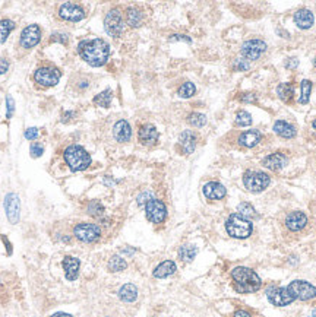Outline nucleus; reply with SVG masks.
Instances as JSON below:
<instances>
[{
    "instance_id": "1",
    "label": "nucleus",
    "mask_w": 316,
    "mask_h": 317,
    "mask_svg": "<svg viewBox=\"0 0 316 317\" xmlns=\"http://www.w3.org/2000/svg\"><path fill=\"white\" fill-rule=\"evenodd\" d=\"M78 53L79 56L82 57V60H85L92 68H100L102 65H106L109 60L110 45L101 38L85 40L79 43Z\"/></svg>"
},
{
    "instance_id": "2",
    "label": "nucleus",
    "mask_w": 316,
    "mask_h": 317,
    "mask_svg": "<svg viewBox=\"0 0 316 317\" xmlns=\"http://www.w3.org/2000/svg\"><path fill=\"white\" fill-rule=\"evenodd\" d=\"M231 278L234 281V288L237 293L240 294H250V293H256L262 285L260 278L256 275V272H253L249 268L245 266H239L231 271Z\"/></svg>"
},
{
    "instance_id": "3",
    "label": "nucleus",
    "mask_w": 316,
    "mask_h": 317,
    "mask_svg": "<svg viewBox=\"0 0 316 317\" xmlns=\"http://www.w3.org/2000/svg\"><path fill=\"white\" fill-rule=\"evenodd\" d=\"M65 162L68 164L69 170L73 172L87 170L91 165V155L79 145H70L63 152Z\"/></svg>"
},
{
    "instance_id": "4",
    "label": "nucleus",
    "mask_w": 316,
    "mask_h": 317,
    "mask_svg": "<svg viewBox=\"0 0 316 317\" xmlns=\"http://www.w3.org/2000/svg\"><path fill=\"white\" fill-rule=\"evenodd\" d=\"M227 234L233 238H248L252 231H253V225L250 222V219L245 218V216L239 215V214H233L228 216L226 222Z\"/></svg>"
},
{
    "instance_id": "5",
    "label": "nucleus",
    "mask_w": 316,
    "mask_h": 317,
    "mask_svg": "<svg viewBox=\"0 0 316 317\" xmlns=\"http://www.w3.org/2000/svg\"><path fill=\"white\" fill-rule=\"evenodd\" d=\"M243 183L249 192L258 193L265 190L270 186L271 179L267 172L262 171H248L243 177Z\"/></svg>"
},
{
    "instance_id": "6",
    "label": "nucleus",
    "mask_w": 316,
    "mask_h": 317,
    "mask_svg": "<svg viewBox=\"0 0 316 317\" xmlns=\"http://www.w3.org/2000/svg\"><path fill=\"white\" fill-rule=\"evenodd\" d=\"M62 78V72L57 68L53 66H43L38 68L34 73V80L38 87L43 88H50L59 83V80Z\"/></svg>"
},
{
    "instance_id": "7",
    "label": "nucleus",
    "mask_w": 316,
    "mask_h": 317,
    "mask_svg": "<svg viewBox=\"0 0 316 317\" xmlns=\"http://www.w3.org/2000/svg\"><path fill=\"white\" fill-rule=\"evenodd\" d=\"M73 236L81 243H95L98 238L101 237V229L97 224H91V222H81L76 224L73 228Z\"/></svg>"
},
{
    "instance_id": "8",
    "label": "nucleus",
    "mask_w": 316,
    "mask_h": 317,
    "mask_svg": "<svg viewBox=\"0 0 316 317\" xmlns=\"http://www.w3.org/2000/svg\"><path fill=\"white\" fill-rule=\"evenodd\" d=\"M287 291L292 294L294 300L309 301L316 297V286L306 281H293L287 286Z\"/></svg>"
},
{
    "instance_id": "9",
    "label": "nucleus",
    "mask_w": 316,
    "mask_h": 317,
    "mask_svg": "<svg viewBox=\"0 0 316 317\" xmlns=\"http://www.w3.org/2000/svg\"><path fill=\"white\" fill-rule=\"evenodd\" d=\"M104 28H106L107 34L112 35V37H119L123 33V16H122V12L119 11L117 8L109 11V13L106 15Z\"/></svg>"
},
{
    "instance_id": "10",
    "label": "nucleus",
    "mask_w": 316,
    "mask_h": 317,
    "mask_svg": "<svg viewBox=\"0 0 316 317\" xmlns=\"http://www.w3.org/2000/svg\"><path fill=\"white\" fill-rule=\"evenodd\" d=\"M145 214L152 224H163L167 218V208L163 200L151 199L145 205Z\"/></svg>"
},
{
    "instance_id": "11",
    "label": "nucleus",
    "mask_w": 316,
    "mask_h": 317,
    "mask_svg": "<svg viewBox=\"0 0 316 317\" xmlns=\"http://www.w3.org/2000/svg\"><path fill=\"white\" fill-rule=\"evenodd\" d=\"M5 211L11 224H18L21 218V200L16 193H8L5 197Z\"/></svg>"
},
{
    "instance_id": "12",
    "label": "nucleus",
    "mask_w": 316,
    "mask_h": 317,
    "mask_svg": "<svg viewBox=\"0 0 316 317\" xmlns=\"http://www.w3.org/2000/svg\"><path fill=\"white\" fill-rule=\"evenodd\" d=\"M59 15L62 19L69 22H79L85 18V11L76 3H63L59 9Z\"/></svg>"
},
{
    "instance_id": "13",
    "label": "nucleus",
    "mask_w": 316,
    "mask_h": 317,
    "mask_svg": "<svg viewBox=\"0 0 316 317\" xmlns=\"http://www.w3.org/2000/svg\"><path fill=\"white\" fill-rule=\"evenodd\" d=\"M40 40H41V30H40L38 25L33 23V25H28L22 31L19 44L25 50H30V48H33V47L38 44Z\"/></svg>"
},
{
    "instance_id": "14",
    "label": "nucleus",
    "mask_w": 316,
    "mask_h": 317,
    "mask_svg": "<svg viewBox=\"0 0 316 317\" xmlns=\"http://www.w3.org/2000/svg\"><path fill=\"white\" fill-rule=\"evenodd\" d=\"M267 51V44L262 40H249L242 45V56L248 60H258Z\"/></svg>"
},
{
    "instance_id": "15",
    "label": "nucleus",
    "mask_w": 316,
    "mask_h": 317,
    "mask_svg": "<svg viewBox=\"0 0 316 317\" xmlns=\"http://www.w3.org/2000/svg\"><path fill=\"white\" fill-rule=\"evenodd\" d=\"M268 300L270 303L277 307H285L288 304H292L294 301V298L292 294L287 291V288H277V286H272L271 290H268Z\"/></svg>"
},
{
    "instance_id": "16",
    "label": "nucleus",
    "mask_w": 316,
    "mask_h": 317,
    "mask_svg": "<svg viewBox=\"0 0 316 317\" xmlns=\"http://www.w3.org/2000/svg\"><path fill=\"white\" fill-rule=\"evenodd\" d=\"M158 130L155 129V126L152 125H142L139 127V132H138V137H139V142L145 147H151V145H155L158 140Z\"/></svg>"
},
{
    "instance_id": "17",
    "label": "nucleus",
    "mask_w": 316,
    "mask_h": 317,
    "mask_svg": "<svg viewBox=\"0 0 316 317\" xmlns=\"http://www.w3.org/2000/svg\"><path fill=\"white\" fill-rule=\"evenodd\" d=\"M196 143H198V136L192 130H185L179 137V147L185 155L192 154L196 148Z\"/></svg>"
},
{
    "instance_id": "18",
    "label": "nucleus",
    "mask_w": 316,
    "mask_h": 317,
    "mask_svg": "<svg viewBox=\"0 0 316 317\" xmlns=\"http://www.w3.org/2000/svg\"><path fill=\"white\" fill-rule=\"evenodd\" d=\"M226 187L221 183H217V181H209L203 186V194L209 200H220L226 196Z\"/></svg>"
},
{
    "instance_id": "19",
    "label": "nucleus",
    "mask_w": 316,
    "mask_h": 317,
    "mask_svg": "<svg viewBox=\"0 0 316 317\" xmlns=\"http://www.w3.org/2000/svg\"><path fill=\"white\" fill-rule=\"evenodd\" d=\"M285 225L290 231H300L307 225V216L300 212V211H294L290 212L285 218Z\"/></svg>"
},
{
    "instance_id": "20",
    "label": "nucleus",
    "mask_w": 316,
    "mask_h": 317,
    "mask_svg": "<svg viewBox=\"0 0 316 317\" xmlns=\"http://www.w3.org/2000/svg\"><path fill=\"white\" fill-rule=\"evenodd\" d=\"M63 271H65V276L68 281H75L79 275V268H81V262L73 256H66L63 262H62Z\"/></svg>"
},
{
    "instance_id": "21",
    "label": "nucleus",
    "mask_w": 316,
    "mask_h": 317,
    "mask_svg": "<svg viewBox=\"0 0 316 317\" xmlns=\"http://www.w3.org/2000/svg\"><path fill=\"white\" fill-rule=\"evenodd\" d=\"M113 136L114 139L120 143L129 142L132 137V127L126 122V120H119L116 125L113 126Z\"/></svg>"
},
{
    "instance_id": "22",
    "label": "nucleus",
    "mask_w": 316,
    "mask_h": 317,
    "mask_svg": "<svg viewBox=\"0 0 316 317\" xmlns=\"http://www.w3.org/2000/svg\"><path fill=\"white\" fill-rule=\"evenodd\" d=\"M287 162H288V159L287 157L281 154V152H275V154H271V155H268L267 158L262 161V165L264 167H267V168H270V170H281L284 168L285 165H287Z\"/></svg>"
},
{
    "instance_id": "23",
    "label": "nucleus",
    "mask_w": 316,
    "mask_h": 317,
    "mask_svg": "<svg viewBox=\"0 0 316 317\" xmlns=\"http://www.w3.org/2000/svg\"><path fill=\"white\" fill-rule=\"evenodd\" d=\"M294 22L302 30H309L315 22L313 13L309 9H300V11H297L294 13Z\"/></svg>"
},
{
    "instance_id": "24",
    "label": "nucleus",
    "mask_w": 316,
    "mask_h": 317,
    "mask_svg": "<svg viewBox=\"0 0 316 317\" xmlns=\"http://www.w3.org/2000/svg\"><path fill=\"white\" fill-rule=\"evenodd\" d=\"M176 271H177V266H176L174 262L164 261L161 262L157 268L154 269L152 275H154L155 278H158V279H163V278H169V276H171Z\"/></svg>"
},
{
    "instance_id": "25",
    "label": "nucleus",
    "mask_w": 316,
    "mask_h": 317,
    "mask_svg": "<svg viewBox=\"0 0 316 317\" xmlns=\"http://www.w3.org/2000/svg\"><path fill=\"white\" fill-rule=\"evenodd\" d=\"M260 139H262V136H260L259 132H256V130H248V132H243V133L240 135V137H239V143H240L242 147L253 148L259 143Z\"/></svg>"
},
{
    "instance_id": "26",
    "label": "nucleus",
    "mask_w": 316,
    "mask_h": 317,
    "mask_svg": "<svg viewBox=\"0 0 316 317\" xmlns=\"http://www.w3.org/2000/svg\"><path fill=\"white\" fill-rule=\"evenodd\" d=\"M274 132H275L278 136L284 137V139H292V137L296 136V129H294V126H292L290 123H287V122H284V120L275 122V125H274Z\"/></svg>"
},
{
    "instance_id": "27",
    "label": "nucleus",
    "mask_w": 316,
    "mask_h": 317,
    "mask_svg": "<svg viewBox=\"0 0 316 317\" xmlns=\"http://www.w3.org/2000/svg\"><path fill=\"white\" fill-rule=\"evenodd\" d=\"M119 298L123 303H134L138 298V288L134 283H124L123 286L119 290Z\"/></svg>"
},
{
    "instance_id": "28",
    "label": "nucleus",
    "mask_w": 316,
    "mask_h": 317,
    "mask_svg": "<svg viewBox=\"0 0 316 317\" xmlns=\"http://www.w3.org/2000/svg\"><path fill=\"white\" fill-rule=\"evenodd\" d=\"M126 23L132 28H138L142 23V12L138 8H127L126 9Z\"/></svg>"
},
{
    "instance_id": "29",
    "label": "nucleus",
    "mask_w": 316,
    "mask_h": 317,
    "mask_svg": "<svg viewBox=\"0 0 316 317\" xmlns=\"http://www.w3.org/2000/svg\"><path fill=\"white\" fill-rule=\"evenodd\" d=\"M196 254H198V249L193 244H185L179 249V257L181 262H186V263L192 262Z\"/></svg>"
},
{
    "instance_id": "30",
    "label": "nucleus",
    "mask_w": 316,
    "mask_h": 317,
    "mask_svg": "<svg viewBox=\"0 0 316 317\" xmlns=\"http://www.w3.org/2000/svg\"><path fill=\"white\" fill-rule=\"evenodd\" d=\"M112 100H113V91L106 90L102 91V92H100L98 95H95L94 104L98 105V107H102V108H107V107H110Z\"/></svg>"
},
{
    "instance_id": "31",
    "label": "nucleus",
    "mask_w": 316,
    "mask_h": 317,
    "mask_svg": "<svg viewBox=\"0 0 316 317\" xmlns=\"http://www.w3.org/2000/svg\"><path fill=\"white\" fill-rule=\"evenodd\" d=\"M277 94L284 102H290L294 95L293 83H280L277 88Z\"/></svg>"
},
{
    "instance_id": "32",
    "label": "nucleus",
    "mask_w": 316,
    "mask_h": 317,
    "mask_svg": "<svg viewBox=\"0 0 316 317\" xmlns=\"http://www.w3.org/2000/svg\"><path fill=\"white\" fill-rule=\"evenodd\" d=\"M15 30V22L11 19H2L0 21V44H3L12 31Z\"/></svg>"
},
{
    "instance_id": "33",
    "label": "nucleus",
    "mask_w": 316,
    "mask_h": 317,
    "mask_svg": "<svg viewBox=\"0 0 316 317\" xmlns=\"http://www.w3.org/2000/svg\"><path fill=\"white\" fill-rule=\"evenodd\" d=\"M107 268L110 272H122L127 268V262L120 256H112L107 263Z\"/></svg>"
},
{
    "instance_id": "34",
    "label": "nucleus",
    "mask_w": 316,
    "mask_h": 317,
    "mask_svg": "<svg viewBox=\"0 0 316 317\" xmlns=\"http://www.w3.org/2000/svg\"><path fill=\"white\" fill-rule=\"evenodd\" d=\"M87 214L91 216H101L104 214V206H102L98 200H91L90 204L87 205Z\"/></svg>"
},
{
    "instance_id": "35",
    "label": "nucleus",
    "mask_w": 316,
    "mask_h": 317,
    "mask_svg": "<svg viewBox=\"0 0 316 317\" xmlns=\"http://www.w3.org/2000/svg\"><path fill=\"white\" fill-rule=\"evenodd\" d=\"M188 123L193 127H202L206 125V117H205V114L192 113L188 116Z\"/></svg>"
},
{
    "instance_id": "36",
    "label": "nucleus",
    "mask_w": 316,
    "mask_h": 317,
    "mask_svg": "<svg viewBox=\"0 0 316 317\" xmlns=\"http://www.w3.org/2000/svg\"><path fill=\"white\" fill-rule=\"evenodd\" d=\"M195 92H196V88H195L192 82H185L177 91V94L180 95L181 98H191L195 95Z\"/></svg>"
},
{
    "instance_id": "37",
    "label": "nucleus",
    "mask_w": 316,
    "mask_h": 317,
    "mask_svg": "<svg viewBox=\"0 0 316 317\" xmlns=\"http://www.w3.org/2000/svg\"><path fill=\"white\" fill-rule=\"evenodd\" d=\"M310 92H312V82L310 80H303L302 82V95H300V104H307L310 98Z\"/></svg>"
},
{
    "instance_id": "38",
    "label": "nucleus",
    "mask_w": 316,
    "mask_h": 317,
    "mask_svg": "<svg viewBox=\"0 0 316 317\" xmlns=\"http://www.w3.org/2000/svg\"><path fill=\"white\" fill-rule=\"evenodd\" d=\"M236 125L240 127H246V126L252 125V116L248 111H239L236 114Z\"/></svg>"
},
{
    "instance_id": "39",
    "label": "nucleus",
    "mask_w": 316,
    "mask_h": 317,
    "mask_svg": "<svg viewBox=\"0 0 316 317\" xmlns=\"http://www.w3.org/2000/svg\"><path fill=\"white\" fill-rule=\"evenodd\" d=\"M239 215L245 216V218H248V216H255V209L252 208V205L249 204H240L239 205Z\"/></svg>"
},
{
    "instance_id": "40",
    "label": "nucleus",
    "mask_w": 316,
    "mask_h": 317,
    "mask_svg": "<svg viewBox=\"0 0 316 317\" xmlns=\"http://www.w3.org/2000/svg\"><path fill=\"white\" fill-rule=\"evenodd\" d=\"M30 152H31V157H34V158L41 157V155H43V152H44V147H43V143H40V142H33V143H31V147H30Z\"/></svg>"
},
{
    "instance_id": "41",
    "label": "nucleus",
    "mask_w": 316,
    "mask_h": 317,
    "mask_svg": "<svg viewBox=\"0 0 316 317\" xmlns=\"http://www.w3.org/2000/svg\"><path fill=\"white\" fill-rule=\"evenodd\" d=\"M6 107H8L6 117H8V119H11L12 114H13V110H15V101H13V98H12L11 95H8V97H6Z\"/></svg>"
},
{
    "instance_id": "42",
    "label": "nucleus",
    "mask_w": 316,
    "mask_h": 317,
    "mask_svg": "<svg viewBox=\"0 0 316 317\" xmlns=\"http://www.w3.org/2000/svg\"><path fill=\"white\" fill-rule=\"evenodd\" d=\"M25 137H27L28 140H35V139L38 137V129H37V127H30V129H27V130H25Z\"/></svg>"
},
{
    "instance_id": "43",
    "label": "nucleus",
    "mask_w": 316,
    "mask_h": 317,
    "mask_svg": "<svg viewBox=\"0 0 316 317\" xmlns=\"http://www.w3.org/2000/svg\"><path fill=\"white\" fill-rule=\"evenodd\" d=\"M51 41H57V43H62V44H66L69 41V35L66 34H53L51 35Z\"/></svg>"
},
{
    "instance_id": "44",
    "label": "nucleus",
    "mask_w": 316,
    "mask_h": 317,
    "mask_svg": "<svg viewBox=\"0 0 316 317\" xmlns=\"http://www.w3.org/2000/svg\"><path fill=\"white\" fill-rule=\"evenodd\" d=\"M240 101H243V102H256V95L255 94H242L240 97Z\"/></svg>"
},
{
    "instance_id": "45",
    "label": "nucleus",
    "mask_w": 316,
    "mask_h": 317,
    "mask_svg": "<svg viewBox=\"0 0 316 317\" xmlns=\"http://www.w3.org/2000/svg\"><path fill=\"white\" fill-rule=\"evenodd\" d=\"M8 69H9V62L6 59H0V75L6 73Z\"/></svg>"
},
{
    "instance_id": "46",
    "label": "nucleus",
    "mask_w": 316,
    "mask_h": 317,
    "mask_svg": "<svg viewBox=\"0 0 316 317\" xmlns=\"http://www.w3.org/2000/svg\"><path fill=\"white\" fill-rule=\"evenodd\" d=\"M170 41H186V43H191V38L186 37V35H171Z\"/></svg>"
},
{
    "instance_id": "47",
    "label": "nucleus",
    "mask_w": 316,
    "mask_h": 317,
    "mask_svg": "<svg viewBox=\"0 0 316 317\" xmlns=\"http://www.w3.org/2000/svg\"><path fill=\"white\" fill-rule=\"evenodd\" d=\"M297 65H299V60H297V59H288V60L285 62V68L287 69L297 68Z\"/></svg>"
},
{
    "instance_id": "48",
    "label": "nucleus",
    "mask_w": 316,
    "mask_h": 317,
    "mask_svg": "<svg viewBox=\"0 0 316 317\" xmlns=\"http://www.w3.org/2000/svg\"><path fill=\"white\" fill-rule=\"evenodd\" d=\"M233 317H252V316H250V313L245 311V310H237Z\"/></svg>"
},
{
    "instance_id": "49",
    "label": "nucleus",
    "mask_w": 316,
    "mask_h": 317,
    "mask_svg": "<svg viewBox=\"0 0 316 317\" xmlns=\"http://www.w3.org/2000/svg\"><path fill=\"white\" fill-rule=\"evenodd\" d=\"M72 116H75V113H73V111H68V113H65V114H63V116H62V122H63V123H66V122H69Z\"/></svg>"
},
{
    "instance_id": "50",
    "label": "nucleus",
    "mask_w": 316,
    "mask_h": 317,
    "mask_svg": "<svg viewBox=\"0 0 316 317\" xmlns=\"http://www.w3.org/2000/svg\"><path fill=\"white\" fill-rule=\"evenodd\" d=\"M50 317H73V316H70V314H68V313H55V314H51Z\"/></svg>"
},
{
    "instance_id": "51",
    "label": "nucleus",
    "mask_w": 316,
    "mask_h": 317,
    "mask_svg": "<svg viewBox=\"0 0 316 317\" xmlns=\"http://www.w3.org/2000/svg\"><path fill=\"white\" fill-rule=\"evenodd\" d=\"M236 68L240 69V70H243V69H248L249 65H242V60H239L236 63Z\"/></svg>"
},
{
    "instance_id": "52",
    "label": "nucleus",
    "mask_w": 316,
    "mask_h": 317,
    "mask_svg": "<svg viewBox=\"0 0 316 317\" xmlns=\"http://www.w3.org/2000/svg\"><path fill=\"white\" fill-rule=\"evenodd\" d=\"M312 126H313V129H316V120H313V123H312Z\"/></svg>"
},
{
    "instance_id": "53",
    "label": "nucleus",
    "mask_w": 316,
    "mask_h": 317,
    "mask_svg": "<svg viewBox=\"0 0 316 317\" xmlns=\"http://www.w3.org/2000/svg\"><path fill=\"white\" fill-rule=\"evenodd\" d=\"M313 317H316V310H315V311H313Z\"/></svg>"
},
{
    "instance_id": "54",
    "label": "nucleus",
    "mask_w": 316,
    "mask_h": 317,
    "mask_svg": "<svg viewBox=\"0 0 316 317\" xmlns=\"http://www.w3.org/2000/svg\"><path fill=\"white\" fill-rule=\"evenodd\" d=\"M315 66H316V59H315Z\"/></svg>"
},
{
    "instance_id": "55",
    "label": "nucleus",
    "mask_w": 316,
    "mask_h": 317,
    "mask_svg": "<svg viewBox=\"0 0 316 317\" xmlns=\"http://www.w3.org/2000/svg\"><path fill=\"white\" fill-rule=\"evenodd\" d=\"M109 317H110V316H109Z\"/></svg>"
}]
</instances>
